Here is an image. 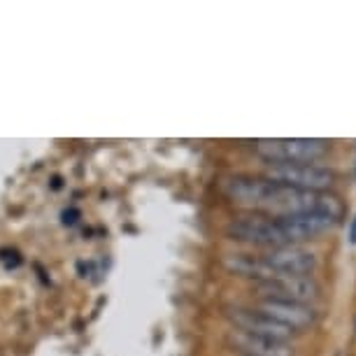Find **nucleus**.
<instances>
[{"label": "nucleus", "instance_id": "1", "mask_svg": "<svg viewBox=\"0 0 356 356\" xmlns=\"http://www.w3.org/2000/svg\"><path fill=\"white\" fill-rule=\"evenodd\" d=\"M221 193L233 203L257 210L270 217H289L300 212H324L340 221L342 203L331 193L300 191L293 186L273 182L268 177H252V175H231L221 182Z\"/></svg>", "mask_w": 356, "mask_h": 356}, {"label": "nucleus", "instance_id": "2", "mask_svg": "<svg viewBox=\"0 0 356 356\" xmlns=\"http://www.w3.org/2000/svg\"><path fill=\"white\" fill-rule=\"evenodd\" d=\"M328 143L319 138H277V140H257L254 152L273 165L282 163H314L328 154Z\"/></svg>", "mask_w": 356, "mask_h": 356}, {"label": "nucleus", "instance_id": "3", "mask_svg": "<svg viewBox=\"0 0 356 356\" xmlns=\"http://www.w3.org/2000/svg\"><path fill=\"white\" fill-rule=\"evenodd\" d=\"M226 233L231 235L233 240L250 243V245H261V247H268V250L289 245L280 219L270 217V214H261V212L233 219L231 224L226 226Z\"/></svg>", "mask_w": 356, "mask_h": 356}, {"label": "nucleus", "instance_id": "4", "mask_svg": "<svg viewBox=\"0 0 356 356\" xmlns=\"http://www.w3.org/2000/svg\"><path fill=\"white\" fill-rule=\"evenodd\" d=\"M266 177L273 182L293 186L300 191H317L324 193L328 186L335 182L333 170H328L324 165L317 163H282V165H270L266 170Z\"/></svg>", "mask_w": 356, "mask_h": 356}, {"label": "nucleus", "instance_id": "5", "mask_svg": "<svg viewBox=\"0 0 356 356\" xmlns=\"http://www.w3.org/2000/svg\"><path fill=\"white\" fill-rule=\"evenodd\" d=\"M226 319L231 321L233 328L254 335H266V338L275 340H286L296 333L291 328L282 326L280 321H275L273 317H268L266 312H261L259 307H243V305H231L226 307Z\"/></svg>", "mask_w": 356, "mask_h": 356}, {"label": "nucleus", "instance_id": "6", "mask_svg": "<svg viewBox=\"0 0 356 356\" xmlns=\"http://www.w3.org/2000/svg\"><path fill=\"white\" fill-rule=\"evenodd\" d=\"M264 259L277 275H293V277H312L317 270V254L303 250L298 245L275 247L264 254Z\"/></svg>", "mask_w": 356, "mask_h": 356}, {"label": "nucleus", "instance_id": "7", "mask_svg": "<svg viewBox=\"0 0 356 356\" xmlns=\"http://www.w3.org/2000/svg\"><path fill=\"white\" fill-rule=\"evenodd\" d=\"M289 245H298L305 240H312L317 235L331 231L338 224V219L324 212H300V214H289V217H277Z\"/></svg>", "mask_w": 356, "mask_h": 356}, {"label": "nucleus", "instance_id": "8", "mask_svg": "<svg viewBox=\"0 0 356 356\" xmlns=\"http://www.w3.org/2000/svg\"><path fill=\"white\" fill-rule=\"evenodd\" d=\"M266 298H282V300H296V303H307L319 298V284L314 277H293V275H280L270 282L257 284Z\"/></svg>", "mask_w": 356, "mask_h": 356}, {"label": "nucleus", "instance_id": "9", "mask_svg": "<svg viewBox=\"0 0 356 356\" xmlns=\"http://www.w3.org/2000/svg\"><path fill=\"white\" fill-rule=\"evenodd\" d=\"M259 310L266 312L268 317L280 321L282 326L291 328V331H300L317 321V312L307 303H296V300H282V298H261Z\"/></svg>", "mask_w": 356, "mask_h": 356}, {"label": "nucleus", "instance_id": "10", "mask_svg": "<svg viewBox=\"0 0 356 356\" xmlns=\"http://www.w3.org/2000/svg\"><path fill=\"white\" fill-rule=\"evenodd\" d=\"M228 340L231 345L238 349L243 356H293V347L289 345L286 340H275V338H266V335H254V333H245L233 328L228 333Z\"/></svg>", "mask_w": 356, "mask_h": 356}, {"label": "nucleus", "instance_id": "11", "mask_svg": "<svg viewBox=\"0 0 356 356\" xmlns=\"http://www.w3.org/2000/svg\"><path fill=\"white\" fill-rule=\"evenodd\" d=\"M224 266L233 275L254 280L257 284H264V282L280 277V275L270 268V264L264 259V254H228L224 259Z\"/></svg>", "mask_w": 356, "mask_h": 356}]
</instances>
